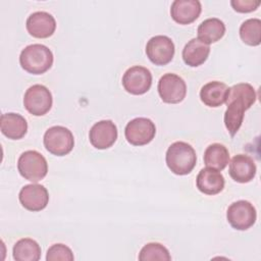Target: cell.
I'll use <instances>...</instances> for the list:
<instances>
[{"label":"cell","instance_id":"cell-1","mask_svg":"<svg viewBox=\"0 0 261 261\" xmlns=\"http://www.w3.org/2000/svg\"><path fill=\"white\" fill-rule=\"evenodd\" d=\"M256 91L248 83H240L228 88L225 101L227 108L224 113V124L231 137L240 129L245 111L256 102Z\"/></svg>","mask_w":261,"mask_h":261},{"label":"cell","instance_id":"cell-6","mask_svg":"<svg viewBox=\"0 0 261 261\" xmlns=\"http://www.w3.org/2000/svg\"><path fill=\"white\" fill-rule=\"evenodd\" d=\"M52 94L43 85H33L23 96L24 108L35 116L46 114L52 107Z\"/></svg>","mask_w":261,"mask_h":261},{"label":"cell","instance_id":"cell-8","mask_svg":"<svg viewBox=\"0 0 261 261\" xmlns=\"http://www.w3.org/2000/svg\"><path fill=\"white\" fill-rule=\"evenodd\" d=\"M156 126L154 122L146 117H137L127 122L124 128L126 141L134 146L149 144L155 137Z\"/></svg>","mask_w":261,"mask_h":261},{"label":"cell","instance_id":"cell-23","mask_svg":"<svg viewBox=\"0 0 261 261\" xmlns=\"http://www.w3.org/2000/svg\"><path fill=\"white\" fill-rule=\"evenodd\" d=\"M12 255L16 261H38L41 258V247L33 239H20L14 244Z\"/></svg>","mask_w":261,"mask_h":261},{"label":"cell","instance_id":"cell-4","mask_svg":"<svg viewBox=\"0 0 261 261\" xmlns=\"http://www.w3.org/2000/svg\"><path fill=\"white\" fill-rule=\"evenodd\" d=\"M17 169L22 177L38 182L43 179L48 172V163L45 157L35 150L23 152L17 160Z\"/></svg>","mask_w":261,"mask_h":261},{"label":"cell","instance_id":"cell-22","mask_svg":"<svg viewBox=\"0 0 261 261\" xmlns=\"http://www.w3.org/2000/svg\"><path fill=\"white\" fill-rule=\"evenodd\" d=\"M229 162V152L226 147L219 143L209 145L204 152V163L207 167L215 170H223Z\"/></svg>","mask_w":261,"mask_h":261},{"label":"cell","instance_id":"cell-9","mask_svg":"<svg viewBox=\"0 0 261 261\" xmlns=\"http://www.w3.org/2000/svg\"><path fill=\"white\" fill-rule=\"evenodd\" d=\"M157 90L161 100L168 104L181 102L187 95L186 82L175 73H165L158 82Z\"/></svg>","mask_w":261,"mask_h":261},{"label":"cell","instance_id":"cell-3","mask_svg":"<svg viewBox=\"0 0 261 261\" xmlns=\"http://www.w3.org/2000/svg\"><path fill=\"white\" fill-rule=\"evenodd\" d=\"M53 53L45 45L32 44L27 46L19 55L21 67L32 74H42L53 64Z\"/></svg>","mask_w":261,"mask_h":261},{"label":"cell","instance_id":"cell-2","mask_svg":"<svg viewBox=\"0 0 261 261\" xmlns=\"http://www.w3.org/2000/svg\"><path fill=\"white\" fill-rule=\"evenodd\" d=\"M165 161L172 173L176 175H186L196 166L197 155L190 144L178 141L168 147Z\"/></svg>","mask_w":261,"mask_h":261},{"label":"cell","instance_id":"cell-12","mask_svg":"<svg viewBox=\"0 0 261 261\" xmlns=\"http://www.w3.org/2000/svg\"><path fill=\"white\" fill-rule=\"evenodd\" d=\"M18 199L22 207L29 211L36 212L46 208L49 202V194L44 186L31 184L21 188Z\"/></svg>","mask_w":261,"mask_h":261},{"label":"cell","instance_id":"cell-27","mask_svg":"<svg viewBox=\"0 0 261 261\" xmlns=\"http://www.w3.org/2000/svg\"><path fill=\"white\" fill-rule=\"evenodd\" d=\"M230 4H231L232 8H233L237 12L248 13V12L255 11V10L259 7V5H260V1H253V0H232V1H230Z\"/></svg>","mask_w":261,"mask_h":261},{"label":"cell","instance_id":"cell-24","mask_svg":"<svg viewBox=\"0 0 261 261\" xmlns=\"http://www.w3.org/2000/svg\"><path fill=\"white\" fill-rule=\"evenodd\" d=\"M240 37L249 46H258L261 43V20L250 18L240 27Z\"/></svg>","mask_w":261,"mask_h":261},{"label":"cell","instance_id":"cell-20","mask_svg":"<svg viewBox=\"0 0 261 261\" xmlns=\"http://www.w3.org/2000/svg\"><path fill=\"white\" fill-rule=\"evenodd\" d=\"M210 53L209 45L201 42L199 39L190 40L182 49L184 62L192 67H197L203 64Z\"/></svg>","mask_w":261,"mask_h":261},{"label":"cell","instance_id":"cell-5","mask_svg":"<svg viewBox=\"0 0 261 261\" xmlns=\"http://www.w3.org/2000/svg\"><path fill=\"white\" fill-rule=\"evenodd\" d=\"M46 150L56 156L67 155L74 146L72 133L65 126L55 125L46 130L43 138Z\"/></svg>","mask_w":261,"mask_h":261},{"label":"cell","instance_id":"cell-21","mask_svg":"<svg viewBox=\"0 0 261 261\" xmlns=\"http://www.w3.org/2000/svg\"><path fill=\"white\" fill-rule=\"evenodd\" d=\"M198 39L209 45L219 41L225 34V24L216 17L207 18L198 27Z\"/></svg>","mask_w":261,"mask_h":261},{"label":"cell","instance_id":"cell-7","mask_svg":"<svg viewBox=\"0 0 261 261\" xmlns=\"http://www.w3.org/2000/svg\"><path fill=\"white\" fill-rule=\"evenodd\" d=\"M226 218L234 229L247 230L254 225L257 213L253 204L246 200H240L233 202L227 208Z\"/></svg>","mask_w":261,"mask_h":261},{"label":"cell","instance_id":"cell-15","mask_svg":"<svg viewBox=\"0 0 261 261\" xmlns=\"http://www.w3.org/2000/svg\"><path fill=\"white\" fill-rule=\"evenodd\" d=\"M256 164L253 158L245 154L236 155L230 163L228 172L230 177L240 184H246L251 181L256 175Z\"/></svg>","mask_w":261,"mask_h":261},{"label":"cell","instance_id":"cell-14","mask_svg":"<svg viewBox=\"0 0 261 261\" xmlns=\"http://www.w3.org/2000/svg\"><path fill=\"white\" fill-rule=\"evenodd\" d=\"M89 139L96 149H107L111 147L117 139V127L111 120L98 121L91 127Z\"/></svg>","mask_w":261,"mask_h":261},{"label":"cell","instance_id":"cell-10","mask_svg":"<svg viewBox=\"0 0 261 261\" xmlns=\"http://www.w3.org/2000/svg\"><path fill=\"white\" fill-rule=\"evenodd\" d=\"M151 85L152 73L144 66H132L123 73L122 86L124 90L132 95H143L147 93Z\"/></svg>","mask_w":261,"mask_h":261},{"label":"cell","instance_id":"cell-18","mask_svg":"<svg viewBox=\"0 0 261 261\" xmlns=\"http://www.w3.org/2000/svg\"><path fill=\"white\" fill-rule=\"evenodd\" d=\"M1 133L11 140H19L28 132V122L18 113H4L0 118Z\"/></svg>","mask_w":261,"mask_h":261},{"label":"cell","instance_id":"cell-13","mask_svg":"<svg viewBox=\"0 0 261 261\" xmlns=\"http://www.w3.org/2000/svg\"><path fill=\"white\" fill-rule=\"evenodd\" d=\"M25 27L29 34L34 38L46 39L54 34L56 21L52 14L46 11H37L28 17Z\"/></svg>","mask_w":261,"mask_h":261},{"label":"cell","instance_id":"cell-16","mask_svg":"<svg viewBox=\"0 0 261 261\" xmlns=\"http://www.w3.org/2000/svg\"><path fill=\"white\" fill-rule=\"evenodd\" d=\"M202 6L198 0H175L170 7L172 19L179 24H190L201 14Z\"/></svg>","mask_w":261,"mask_h":261},{"label":"cell","instance_id":"cell-25","mask_svg":"<svg viewBox=\"0 0 261 261\" xmlns=\"http://www.w3.org/2000/svg\"><path fill=\"white\" fill-rule=\"evenodd\" d=\"M139 260L141 261H169L171 256L168 250L159 243H149L145 245L139 254Z\"/></svg>","mask_w":261,"mask_h":261},{"label":"cell","instance_id":"cell-17","mask_svg":"<svg viewBox=\"0 0 261 261\" xmlns=\"http://www.w3.org/2000/svg\"><path fill=\"white\" fill-rule=\"evenodd\" d=\"M223 175L215 169L203 168L197 175L196 185L198 190L205 195H216L219 194L224 188Z\"/></svg>","mask_w":261,"mask_h":261},{"label":"cell","instance_id":"cell-11","mask_svg":"<svg viewBox=\"0 0 261 261\" xmlns=\"http://www.w3.org/2000/svg\"><path fill=\"white\" fill-rule=\"evenodd\" d=\"M174 44L170 38L163 35L152 37L146 45V54L155 65H165L174 56Z\"/></svg>","mask_w":261,"mask_h":261},{"label":"cell","instance_id":"cell-26","mask_svg":"<svg viewBox=\"0 0 261 261\" xmlns=\"http://www.w3.org/2000/svg\"><path fill=\"white\" fill-rule=\"evenodd\" d=\"M74 259L73 253L67 246L63 244H54L52 245L46 255L47 261H72Z\"/></svg>","mask_w":261,"mask_h":261},{"label":"cell","instance_id":"cell-19","mask_svg":"<svg viewBox=\"0 0 261 261\" xmlns=\"http://www.w3.org/2000/svg\"><path fill=\"white\" fill-rule=\"evenodd\" d=\"M228 87L221 82L213 81L205 84L200 91L201 101L209 107H219L225 103Z\"/></svg>","mask_w":261,"mask_h":261}]
</instances>
